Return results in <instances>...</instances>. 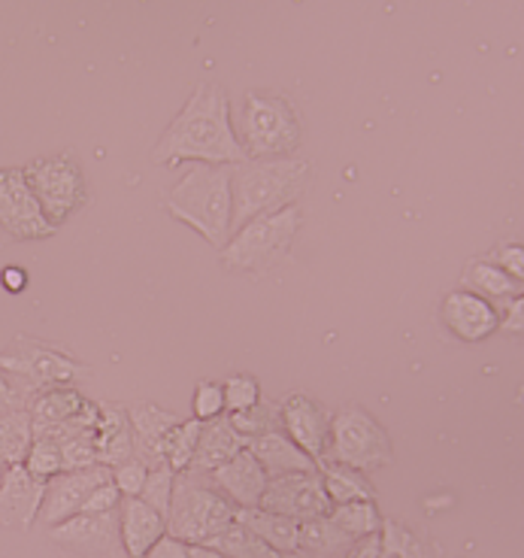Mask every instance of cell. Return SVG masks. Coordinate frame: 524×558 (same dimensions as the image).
<instances>
[{"mask_svg":"<svg viewBox=\"0 0 524 558\" xmlns=\"http://www.w3.org/2000/svg\"><path fill=\"white\" fill-rule=\"evenodd\" d=\"M46 480L34 476L25 464H13L0 483V525L28 531L40 519Z\"/></svg>","mask_w":524,"mask_h":558,"instance_id":"cell-14","label":"cell"},{"mask_svg":"<svg viewBox=\"0 0 524 558\" xmlns=\"http://www.w3.org/2000/svg\"><path fill=\"white\" fill-rule=\"evenodd\" d=\"M234 131L248 158H294L301 146L297 112L285 95L270 88H252L243 95Z\"/></svg>","mask_w":524,"mask_h":558,"instance_id":"cell-4","label":"cell"},{"mask_svg":"<svg viewBox=\"0 0 524 558\" xmlns=\"http://www.w3.org/2000/svg\"><path fill=\"white\" fill-rule=\"evenodd\" d=\"M188 549H192V546L182 544L176 537H170V534H164V537H161V541H158L143 558H188Z\"/></svg>","mask_w":524,"mask_h":558,"instance_id":"cell-42","label":"cell"},{"mask_svg":"<svg viewBox=\"0 0 524 558\" xmlns=\"http://www.w3.org/2000/svg\"><path fill=\"white\" fill-rule=\"evenodd\" d=\"M221 391H224V413H240V410H248L261 401V386L248 374L228 377L221 383Z\"/></svg>","mask_w":524,"mask_h":558,"instance_id":"cell-34","label":"cell"},{"mask_svg":"<svg viewBox=\"0 0 524 558\" xmlns=\"http://www.w3.org/2000/svg\"><path fill=\"white\" fill-rule=\"evenodd\" d=\"M379 541H382V558H430L425 541L401 522L386 519L379 529Z\"/></svg>","mask_w":524,"mask_h":558,"instance_id":"cell-31","label":"cell"},{"mask_svg":"<svg viewBox=\"0 0 524 558\" xmlns=\"http://www.w3.org/2000/svg\"><path fill=\"white\" fill-rule=\"evenodd\" d=\"M261 510L289 517L294 522H306V519H318L331 513V501L325 495L321 476L318 471H306V474H285L270 480L264 488Z\"/></svg>","mask_w":524,"mask_h":558,"instance_id":"cell-11","label":"cell"},{"mask_svg":"<svg viewBox=\"0 0 524 558\" xmlns=\"http://www.w3.org/2000/svg\"><path fill=\"white\" fill-rule=\"evenodd\" d=\"M19 407H28V404L15 395V389L10 386V379L0 374V413H7V410H19Z\"/></svg>","mask_w":524,"mask_h":558,"instance_id":"cell-45","label":"cell"},{"mask_svg":"<svg viewBox=\"0 0 524 558\" xmlns=\"http://www.w3.org/2000/svg\"><path fill=\"white\" fill-rule=\"evenodd\" d=\"M236 522H243L252 534H258L264 544L273 549V556H289L301 549V522L289 517H279L261 507H243L234 513Z\"/></svg>","mask_w":524,"mask_h":558,"instance_id":"cell-23","label":"cell"},{"mask_svg":"<svg viewBox=\"0 0 524 558\" xmlns=\"http://www.w3.org/2000/svg\"><path fill=\"white\" fill-rule=\"evenodd\" d=\"M328 517H331L333 525H340L352 541H361V537H367V534H379L382 522H386L382 513H379V507H376V501L337 504V507H331Z\"/></svg>","mask_w":524,"mask_h":558,"instance_id":"cell-29","label":"cell"},{"mask_svg":"<svg viewBox=\"0 0 524 558\" xmlns=\"http://www.w3.org/2000/svg\"><path fill=\"white\" fill-rule=\"evenodd\" d=\"M188 558H224L221 553H216L212 546H204V544H197L188 549Z\"/></svg>","mask_w":524,"mask_h":558,"instance_id":"cell-46","label":"cell"},{"mask_svg":"<svg viewBox=\"0 0 524 558\" xmlns=\"http://www.w3.org/2000/svg\"><path fill=\"white\" fill-rule=\"evenodd\" d=\"M246 158V149L236 140L231 100L219 83L197 85L153 149V161L161 168H176L182 161L234 168Z\"/></svg>","mask_w":524,"mask_h":558,"instance_id":"cell-1","label":"cell"},{"mask_svg":"<svg viewBox=\"0 0 524 558\" xmlns=\"http://www.w3.org/2000/svg\"><path fill=\"white\" fill-rule=\"evenodd\" d=\"M97 464L115 468L122 461L134 459V432L122 407L100 404V422L95 434Z\"/></svg>","mask_w":524,"mask_h":558,"instance_id":"cell-21","label":"cell"},{"mask_svg":"<svg viewBox=\"0 0 524 558\" xmlns=\"http://www.w3.org/2000/svg\"><path fill=\"white\" fill-rule=\"evenodd\" d=\"M52 541L68 549H80V553H112L122 544L119 519L115 513H100V517L76 513L52 529Z\"/></svg>","mask_w":524,"mask_h":558,"instance_id":"cell-17","label":"cell"},{"mask_svg":"<svg viewBox=\"0 0 524 558\" xmlns=\"http://www.w3.org/2000/svg\"><path fill=\"white\" fill-rule=\"evenodd\" d=\"M224 416V391L221 383L204 379L194 389V418L197 422H212V418Z\"/></svg>","mask_w":524,"mask_h":558,"instance_id":"cell-37","label":"cell"},{"mask_svg":"<svg viewBox=\"0 0 524 558\" xmlns=\"http://www.w3.org/2000/svg\"><path fill=\"white\" fill-rule=\"evenodd\" d=\"M228 418H231V425H234L236 432L243 434L246 440H252V437H258V434H267V432H282L279 407L264 404V401H258L255 407H248V410H240V413H228Z\"/></svg>","mask_w":524,"mask_h":558,"instance_id":"cell-32","label":"cell"},{"mask_svg":"<svg viewBox=\"0 0 524 558\" xmlns=\"http://www.w3.org/2000/svg\"><path fill=\"white\" fill-rule=\"evenodd\" d=\"M246 449L261 461L264 474L267 480H277L285 474H306V471H316V461L306 456L304 449L297 447L285 432H267L252 437Z\"/></svg>","mask_w":524,"mask_h":558,"instance_id":"cell-19","label":"cell"},{"mask_svg":"<svg viewBox=\"0 0 524 558\" xmlns=\"http://www.w3.org/2000/svg\"><path fill=\"white\" fill-rule=\"evenodd\" d=\"M0 231L13 240H46L56 234V225L46 219L22 168H0Z\"/></svg>","mask_w":524,"mask_h":558,"instance_id":"cell-10","label":"cell"},{"mask_svg":"<svg viewBox=\"0 0 524 558\" xmlns=\"http://www.w3.org/2000/svg\"><path fill=\"white\" fill-rule=\"evenodd\" d=\"M442 325L464 343H479L497 331L500 313L491 301H485L479 294L467 292V289H455L442 298L440 307Z\"/></svg>","mask_w":524,"mask_h":558,"instance_id":"cell-15","label":"cell"},{"mask_svg":"<svg viewBox=\"0 0 524 558\" xmlns=\"http://www.w3.org/2000/svg\"><path fill=\"white\" fill-rule=\"evenodd\" d=\"M0 374L10 379L15 395L31 404L40 391L70 386L83 374V364L34 337H15L13 347L0 352Z\"/></svg>","mask_w":524,"mask_h":558,"instance_id":"cell-7","label":"cell"},{"mask_svg":"<svg viewBox=\"0 0 524 558\" xmlns=\"http://www.w3.org/2000/svg\"><path fill=\"white\" fill-rule=\"evenodd\" d=\"M209 480H212V486L219 488L228 501L234 504L236 510H243V507H258V504H261L264 488L270 483L267 474H264L261 461L255 459L248 449L236 452L234 459L219 464V468L209 474Z\"/></svg>","mask_w":524,"mask_h":558,"instance_id":"cell-16","label":"cell"},{"mask_svg":"<svg viewBox=\"0 0 524 558\" xmlns=\"http://www.w3.org/2000/svg\"><path fill=\"white\" fill-rule=\"evenodd\" d=\"M234 513L236 507L212 486L209 474L188 468L176 474L173 483V498L164 517L167 534L188 546L207 544L228 522H234Z\"/></svg>","mask_w":524,"mask_h":558,"instance_id":"cell-6","label":"cell"},{"mask_svg":"<svg viewBox=\"0 0 524 558\" xmlns=\"http://www.w3.org/2000/svg\"><path fill=\"white\" fill-rule=\"evenodd\" d=\"M0 286L10 294L25 292V289H28V270L19 265H7L0 270Z\"/></svg>","mask_w":524,"mask_h":558,"instance_id":"cell-43","label":"cell"},{"mask_svg":"<svg viewBox=\"0 0 524 558\" xmlns=\"http://www.w3.org/2000/svg\"><path fill=\"white\" fill-rule=\"evenodd\" d=\"M461 289L479 294L485 301H491L495 307H503L515 298H522L524 282L519 277L507 274L503 267L491 265L488 258H476L464 267V277H461Z\"/></svg>","mask_w":524,"mask_h":558,"instance_id":"cell-22","label":"cell"},{"mask_svg":"<svg viewBox=\"0 0 524 558\" xmlns=\"http://www.w3.org/2000/svg\"><path fill=\"white\" fill-rule=\"evenodd\" d=\"M246 444V437L236 432L228 416L212 418V422H200V434H197V449H194L192 468L194 471H204V474H212L219 464L234 459L236 452H243Z\"/></svg>","mask_w":524,"mask_h":558,"instance_id":"cell-20","label":"cell"},{"mask_svg":"<svg viewBox=\"0 0 524 558\" xmlns=\"http://www.w3.org/2000/svg\"><path fill=\"white\" fill-rule=\"evenodd\" d=\"M316 471L321 476V486H325V495L331 507L349 501H376V492H373L367 474H361L355 468H345L340 461L321 459L316 461Z\"/></svg>","mask_w":524,"mask_h":558,"instance_id":"cell-24","label":"cell"},{"mask_svg":"<svg viewBox=\"0 0 524 558\" xmlns=\"http://www.w3.org/2000/svg\"><path fill=\"white\" fill-rule=\"evenodd\" d=\"M313 168L304 158H246L231 168V234L267 213L294 207L309 185Z\"/></svg>","mask_w":524,"mask_h":558,"instance_id":"cell-2","label":"cell"},{"mask_svg":"<svg viewBox=\"0 0 524 558\" xmlns=\"http://www.w3.org/2000/svg\"><path fill=\"white\" fill-rule=\"evenodd\" d=\"M7 471H10V464L0 459V483H3V476H7Z\"/></svg>","mask_w":524,"mask_h":558,"instance_id":"cell-48","label":"cell"},{"mask_svg":"<svg viewBox=\"0 0 524 558\" xmlns=\"http://www.w3.org/2000/svg\"><path fill=\"white\" fill-rule=\"evenodd\" d=\"M85 398L73 386H58V389L40 391L34 401L28 404L31 410V425L34 428H46V425H58V422H68L80 410H83Z\"/></svg>","mask_w":524,"mask_h":558,"instance_id":"cell-26","label":"cell"},{"mask_svg":"<svg viewBox=\"0 0 524 558\" xmlns=\"http://www.w3.org/2000/svg\"><path fill=\"white\" fill-rule=\"evenodd\" d=\"M95 434L97 432H83L61 444V464H64V471H85V468H95Z\"/></svg>","mask_w":524,"mask_h":558,"instance_id":"cell-36","label":"cell"},{"mask_svg":"<svg viewBox=\"0 0 524 558\" xmlns=\"http://www.w3.org/2000/svg\"><path fill=\"white\" fill-rule=\"evenodd\" d=\"M167 534V519L155 513L139 498H122L119 504V541L127 558H143Z\"/></svg>","mask_w":524,"mask_h":558,"instance_id":"cell-18","label":"cell"},{"mask_svg":"<svg viewBox=\"0 0 524 558\" xmlns=\"http://www.w3.org/2000/svg\"><path fill=\"white\" fill-rule=\"evenodd\" d=\"M301 225H304V213L297 204L240 225L219 250L221 265L234 274H252V277L270 274L291 252Z\"/></svg>","mask_w":524,"mask_h":558,"instance_id":"cell-5","label":"cell"},{"mask_svg":"<svg viewBox=\"0 0 524 558\" xmlns=\"http://www.w3.org/2000/svg\"><path fill=\"white\" fill-rule=\"evenodd\" d=\"M391 456H394L391 437L382 428V422L367 413L364 407L352 404L333 413L325 459L340 461L361 474H370V471L386 468Z\"/></svg>","mask_w":524,"mask_h":558,"instance_id":"cell-8","label":"cell"},{"mask_svg":"<svg viewBox=\"0 0 524 558\" xmlns=\"http://www.w3.org/2000/svg\"><path fill=\"white\" fill-rule=\"evenodd\" d=\"M279 558H313V556H306L304 549H294V553H289V556H279Z\"/></svg>","mask_w":524,"mask_h":558,"instance_id":"cell-47","label":"cell"},{"mask_svg":"<svg viewBox=\"0 0 524 558\" xmlns=\"http://www.w3.org/2000/svg\"><path fill=\"white\" fill-rule=\"evenodd\" d=\"M345 558H382V541L379 534H367L352 544V549L345 553Z\"/></svg>","mask_w":524,"mask_h":558,"instance_id":"cell-44","label":"cell"},{"mask_svg":"<svg viewBox=\"0 0 524 558\" xmlns=\"http://www.w3.org/2000/svg\"><path fill=\"white\" fill-rule=\"evenodd\" d=\"M279 422H282V432L289 434L291 440L304 449L309 459L318 461L325 456L331 416H328V410L318 404L316 398H309L304 391L289 395V398L279 404Z\"/></svg>","mask_w":524,"mask_h":558,"instance_id":"cell-13","label":"cell"},{"mask_svg":"<svg viewBox=\"0 0 524 558\" xmlns=\"http://www.w3.org/2000/svg\"><path fill=\"white\" fill-rule=\"evenodd\" d=\"M173 483H176V474H173V468H153L149 476H146V486L139 492V501L149 504L155 513H161L167 517V510H170V498H173Z\"/></svg>","mask_w":524,"mask_h":558,"instance_id":"cell-33","label":"cell"},{"mask_svg":"<svg viewBox=\"0 0 524 558\" xmlns=\"http://www.w3.org/2000/svg\"><path fill=\"white\" fill-rule=\"evenodd\" d=\"M31 444H34V425H31V410H7L0 413V459L13 464H25Z\"/></svg>","mask_w":524,"mask_h":558,"instance_id":"cell-27","label":"cell"},{"mask_svg":"<svg viewBox=\"0 0 524 558\" xmlns=\"http://www.w3.org/2000/svg\"><path fill=\"white\" fill-rule=\"evenodd\" d=\"M197 434H200V422L197 418H185L173 432L164 434L161 452H164L167 468H173V474H182V471L192 468L194 449H197Z\"/></svg>","mask_w":524,"mask_h":558,"instance_id":"cell-30","label":"cell"},{"mask_svg":"<svg viewBox=\"0 0 524 558\" xmlns=\"http://www.w3.org/2000/svg\"><path fill=\"white\" fill-rule=\"evenodd\" d=\"M119 504H122V492L107 483V486L95 488L88 498H85L83 510L80 513H88V517H100V513H115L119 510Z\"/></svg>","mask_w":524,"mask_h":558,"instance_id":"cell-39","label":"cell"},{"mask_svg":"<svg viewBox=\"0 0 524 558\" xmlns=\"http://www.w3.org/2000/svg\"><path fill=\"white\" fill-rule=\"evenodd\" d=\"M497 313H500V322H497V328L522 335V316H524V301H522V298H515V301H510V304L497 307Z\"/></svg>","mask_w":524,"mask_h":558,"instance_id":"cell-41","label":"cell"},{"mask_svg":"<svg viewBox=\"0 0 524 558\" xmlns=\"http://www.w3.org/2000/svg\"><path fill=\"white\" fill-rule=\"evenodd\" d=\"M25 468L34 476H40V480H52V476L64 471V464H61V447L52 444V440H46V437H34L28 456H25Z\"/></svg>","mask_w":524,"mask_h":558,"instance_id":"cell-35","label":"cell"},{"mask_svg":"<svg viewBox=\"0 0 524 558\" xmlns=\"http://www.w3.org/2000/svg\"><path fill=\"white\" fill-rule=\"evenodd\" d=\"M22 170H25V180H28L40 209L46 213V219L56 228L68 222L70 216L76 209H83V204L88 201L83 168L70 153L34 158L28 168Z\"/></svg>","mask_w":524,"mask_h":558,"instance_id":"cell-9","label":"cell"},{"mask_svg":"<svg viewBox=\"0 0 524 558\" xmlns=\"http://www.w3.org/2000/svg\"><path fill=\"white\" fill-rule=\"evenodd\" d=\"M352 537L340 525H333L331 517H318L301 522V549L313 558H345L352 549Z\"/></svg>","mask_w":524,"mask_h":558,"instance_id":"cell-25","label":"cell"},{"mask_svg":"<svg viewBox=\"0 0 524 558\" xmlns=\"http://www.w3.org/2000/svg\"><path fill=\"white\" fill-rule=\"evenodd\" d=\"M164 209L221 250L231 238V168L194 165L164 195Z\"/></svg>","mask_w":524,"mask_h":558,"instance_id":"cell-3","label":"cell"},{"mask_svg":"<svg viewBox=\"0 0 524 558\" xmlns=\"http://www.w3.org/2000/svg\"><path fill=\"white\" fill-rule=\"evenodd\" d=\"M146 476H149V468L139 459L122 461L112 468V486L122 492V498H139V492L146 486Z\"/></svg>","mask_w":524,"mask_h":558,"instance_id":"cell-38","label":"cell"},{"mask_svg":"<svg viewBox=\"0 0 524 558\" xmlns=\"http://www.w3.org/2000/svg\"><path fill=\"white\" fill-rule=\"evenodd\" d=\"M204 546H212L216 553H221L224 558H279L273 556V549L264 544L258 534H252V531L243 525V522H228L224 529L216 534V537H209Z\"/></svg>","mask_w":524,"mask_h":558,"instance_id":"cell-28","label":"cell"},{"mask_svg":"<svg viewBox=\"0 0 524 558\" xmlns=\"http://www.w3.org/2000/svg\"><path fill=\"white\" fill-rule=\"evenodd\" d=\"M107 483H112V468H103V464L85 468V471H61L52 480H46L40 519L49 529H56L64 519L76 517L83 510L85 498Z\"/></svg>","mask_w":524,"mask_h":558,"instance_id":"cell-12","label":"cell"},{"mask_svg":"<svg viewBox=\"0 0 524 558\" xmlns=\"http://www.w3.org/2000/svg\"><path fill=\"white\" fill-rule=\"evenodd\" d=\"M488 262L497 267H503L512 277H524V250L519 243H500V246L488 255Z\"/></svg>","mask_w":524,"mask_h":558,"instance_id":"cell-40","label":"cell"}]
</instances>
